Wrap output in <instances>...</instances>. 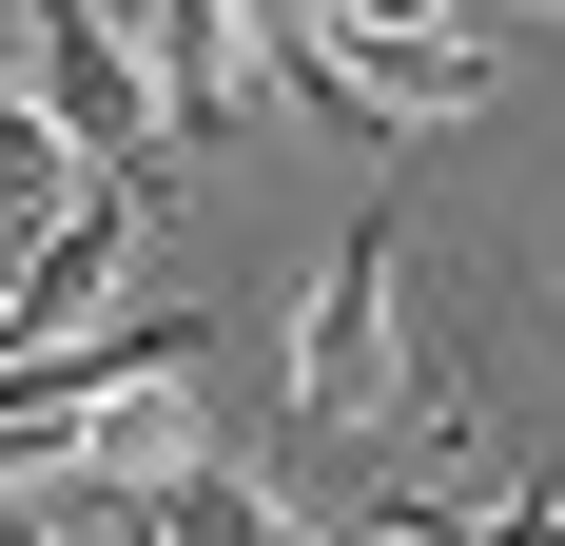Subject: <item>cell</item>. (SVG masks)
<instances>
[{
    "label": "cell",
    "instance_id": "obj_8",
    "mask_svg": "<svg viewBox=\"0 0 565 546\" xmlns=\"http://www.w3.org/2000/svg\"><path fill=\"white\" fill-rule=\"evenodd\" d=\"M0 546H78V527H40V507H0Z\"/></svg>",
    "mask_w": 565,
    "mask_h": 546
},
{
    "label": "cell",
    "instance_id": "obj_6",
    "mask_svg": "<svg viewBox=\"0 0 565 546\" xmlns=\"http://www.w3.org/2000/svg\"><path fill=\"white\" fill-rule=\"evenodd\" d=\"M488 78H508L488 40H391V59H351V117H371V157H391L409 117H468Z\"/></svg>",
    "mask_w": 565,
    "mask_h": 546
},
{
    "label": "cell",
    "instance_id": "obj_7",
    "mask_svg": "<svg viewBox=\"0 0 565 546\" xmlns=\"http://www.w3.org/2000/svg\"><path fill=\"white\" fill-rule=\"evenodd\" d=\"M351 59H391V40H468V0H312Z\"/></svg>",
    "mask_w": 565,
    "mask_h": 546
},
{
    "label": "cell",
    "instance_id": "obj_2",
    "mask_svg": "<svg viewBox=\"0 0 565 546\" xmlns=\"http://www.w3.org/2000/svg\"><path fill=\"white\" fill-rule=\"evenodd\" d=\"M391 293H409V216H351L332 273H312V313H292V410L312 430L391 410Z\"/></svg>",
    "mask_w": 565,
    "mask_h": 546
},
{
    "label": "cell",
    "instance_id": "obj_4",
    "mask_svg": "<svg viewBox=\"0 0 565 546\" xmlns=\"http://www.w3.org/2000/svg\"><path fill=\"white\" fill-rule=\"evenodd\" d=\"M234 40H254L234 0H137V59H157V117H175V137L234 117Z\"/></svg>",
    "mask_w": 565,
    "mask_h": 546
},
{
    "label": "cell",
    "instance_id": "obj_3",
    "mask_svg": "<svg viewBox=\"0 0 565 546\" xmlns=\"http://www.w3.org/2000/svg\"><path fill=\"white\" fill-rule=\"evenodd\" d=\"M40 527H78V546H312V527H292V489H234V469H157V489H78V507H40Z\"/></svg>",
    "mask_w": 565,
    "mask_h": 546
},
{
    "label": "cell",
    "instance_id": "obj_1",
    "mask_svg": "<svg viewBox=\"0 0 565 546\" xmlns=\"http://www.w3.org/2000/svg\"><path fill=\"white\" fill-rule=\"evenodd\" d=\"M195 371V313H98L78 351H40V371H0V489H40L58 449L98 430L117 390H175Z\"/></svg>",
    "mask_w": 565,
    "mask_h": 546
},
{
    "label": "cell",
    "instance_id": "obj_5",
    "mask_svg": "<svg viewBox=\"0 0 565 546\" xmlns=\"http://www.w3.org/2000/svg\"><path fill=\"white\" fill-rule=\"evenodd\" d=\"M78 196H98V176H78V137H58V117L20 98V78H0V273L40 254V234L78 216Z\"/></svg>",
    "mask_w": 565,
    "mask_h": 546
}]
</instances>
